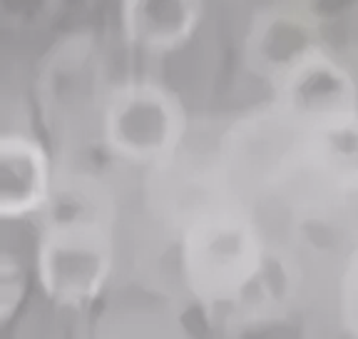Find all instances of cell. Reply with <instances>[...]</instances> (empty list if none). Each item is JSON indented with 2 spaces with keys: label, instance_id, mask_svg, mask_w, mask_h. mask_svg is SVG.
Instances as JSON below:
<instances>
[{
  "label": "cell",
  "instance_id": "8",
  "mask_svg": "<svg viewBox=\"0 0 358 339\" xmlns=\"http://www.w3.org/2000/svg\"><path fill=\"white\" fill-rule=\"evenodd\" d=\"M57 165L33 130L8 127L0 135V220L30 222L50 207Z\"/></svg>",
  "mask_w": 358,
  "mask_h": 339
},
{
  "label": "cell",
  "instance_id": "10",
  "mask_svg": "<svg viewBox=\"0 0 358 339\" xmlns=\"http://www.w3.org/2000/svg\"><path fill=\"white\" fill-rule=\"evenodd\" d=\"M30 292L28 265L10 249L0 252V327L6 329L22 312Z\"/></svg>",
  "mask_w": 358,
  "mask_h": 339
},
{
  "label": "cell",
  "instance_id": "6",
  "mask_svg": "<svg viewBox=\"0 0 358 339\" xmlns=\"http://www.w3.org/2000/svg\"><path fill=\"white\" fill-rule=\"evenodd\" d=\"M321 46H326V20L321 8L296 0H268L254 8L246 23L241 65L268 90Z\"/></svg>",
  "mask_w": 358,
  "mask_h": 339
},
{
  "label": "cell",
  "instance_id": "12",
  "mask_svg": "<svg viewBox=\"0 0 358 339\" xmlns=\"http://www.w3.org/2000/svg\"><path fill=\"white\" fill-rule=\"evenodd\" d=\"M296 3H306V6L321 8V11H324V3H326V0H296Z\"/></svg>",
  "mask_w": 358,
  "mask_h": 339
},
{
  "label": "cell",
  "instance_id": "4",
  "mask_svg": "<svg viewBox=\"0 0 358 339\" xmlns=\"http://www.w3.org/2000/svg\"><path fill=\"white\" fill-rule=\"evenodd\" d=\"M189 137V110L157 78L115 80L100 120V150L122 165L167 170Z\"/></svg>",
  "mask_w": 358,
  "mask_h": 339
},
{
  "label": "cell",
  "instance_id": "1",
  "mask_svg": "<svg viewBox=\"0 0 358 339\" xmlns=\"http://www.w3.org/2000/svg\"><path fill=\"white\" fill-rule=\"evenodd\" d=\"M179 282L214 327L262 324L294 294V275L254 209L234 195L194 200L177 230Z\"/></svg>",
  "mask_w": 358,
  "mask_h": 339
},
{
  "label": "cell",
  "instance_id": "3",
  "mask_svg": "<svg viewBox=\"0 0 358 339\" xmlns=\"http://www.w3.org/2000/svg\"><path fill=\"white\" fill-rule=\"evenodd\" d=\"M112 83L97 35L83 30L60 38L40 57L33 95L43 130L57 153L95 142L100 147V120Z\"/></svg>",
  "mask_w": 358,
  "mask_h": 339
},
{
  "label": "cell",
  "instance_id": "2",
  "mask_svg": "<svg viewBox=\"0 0 358 339\" xmlns=\"http://www.w3.org/2000/svg\"><path fill=\"white\" fill-rule=\"evenodd\" d=\"M95 187L57 167L52 202L35 220L33 275L55 310H92L110 289L117 270L112 205L92 195Z\"/></svg>",
  "mask_w": 358,
  "mask_h": 339
},
{
  "label": "cell",
  "instance_id": "9",
  "mask_svg": "<svg viewBox=\"0 0 358 339\" xmlns=\"http://www.w3.org/2000/svg\"><path fill=\"white\" fill-rule=\"evenodd\" d=\"M207 20V0H120V35L129 50L169 57L194 43Z\"/></svg>",
  "mask_w": 358,
  "mask_h": 339
},
{
  "label": "cell",
  "instance_id": "11",
  "mask_svg": "<svg viewBox=\"0 0 358 339\" xmlns=\"http://www.w3.org/2000/svg\"><path fill=\"white\" fill-rule=\"evenodd\" d=\"M336 312L343 332L358 337V237L348 247L338 272V289H336Z\"/></svg>",
  "mask_w": 358,
  "mask_h": 339
},
{
  "label": "cell",
  "instance_id": "5",
  "mask_svg": "<svg viewBox=\"0 0 358 339\" xmlns=\"http://www.w3.org/2000/svg\"><path fill=\"white\" fill-rule=\"evenodd\" d=\"M274 118L281 147L274 167L279 187L311 190L321 205L358 198V110L303 125L286 123L276 113Z\"/></svg>",
  "mask_w": 358,
  "mask_h": 339
},
{
  "label": "cell",
  "instance_id": "7",
  "mask_svg": "<svg viewBox=\"0 0 358 339\" xmlns=\"http://www.w3.org/2000/svg\"><path fill=\"white\" fill-rule=\"evenodd\" d=\"M268 108L291 125L353 113L358 110V75L326 43L268 88Z\"/></svg>",
  "mask_w": 358,
  "mask_h": 339
}]
</instances>
